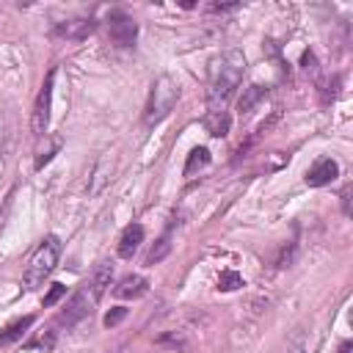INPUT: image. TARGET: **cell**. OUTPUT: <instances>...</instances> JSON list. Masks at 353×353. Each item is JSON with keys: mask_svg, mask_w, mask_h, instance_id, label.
Returning a JSON list of instances; mask_svg holds the SVG:
<instances>
[{"mask_svg": "<svg viewBox=\"0 0 353 353\" xmlns=\"http://www.w3.org/2000/svg\"><path fill=\"white\" fill-rule=\"evenodd\" d=\"M94 28H97L94 19H72V22H63L58 28V33L66 39H85L88 33H94Z\"/></svg>", "mask_w": 353, "mask_h": 353, "instance_id": "7c38bea8", "label": "cell"}, {"mask_svg": "<svg viewBox=\"0 0 353 353\" xmlns=\"http://www.w3.org/2000/svg\"><path fill=\"white\" fill-rule=\"evenodd\" d=\"M141 243H143V226H141V223H130V226L121 232V237H119V256L130 259V256L141 248Z\"/></svg>", "mask_w": 353, "mask_h": 353, "instance_id": "ba28073f", "label": "cell"}, {"mask_svg": "<svg viewBox=\"0 0 353 353\" xmlns=\"http://www.w3.org/2000/svg\"><path fill=\"white\" fill-rule=\"evenodd\" d=\"M339 176V165H336V160H331V157H320L309 171H306V185L309 188H320V185H328V182H334Z\"/></svg>", "mask_w": 353, "mask_h": 353, "instance_id": "8992f818", "label": "cell"}, {"mask_svg": "<svg viewBox=\"0 0 353 353\" xmlns=\"http://www.w3.org/2000/svg\"><path fill=\"white\" fill-rule=\"evenodd\" d=\"M63 295H66V287H63V284H52V287H50V292L44 295V306H55Z\"/></svg>", "mask_w": 353, "mask_h": 353, "instance_id": "ac0fdd59", "label": "cell"}, {"mask_svg": "<svg viewBox=\"0 0 353 353\" xmlns=\"http://www.w3.org/2000/svg\"><path fill=\"white\" fill-rule=\"evenodd\" d=\"M113 292L119 298H141L146 292V279L143 276H124Z\"/></svg>", "mask_w": 353, "mask_h": 353, "instance_id": "8fae6325", "label": "cell"}, {"mask_svg": "<svg viewBox=\"0 0 353 353\" xmlns=\"http://www.w3.org/2000/svg\"><path fill=\"white\" fill-rule=\"evenodd\" d=\"M245 72V58L240 50H226L210 61V77H207V99L212 110H223L229 97L237 91Z\"/></svg>", "mask_w": 353, "mask_h": 353, "instance_id": "6da1fadb", "label": "cell"}, {"mask_svg": "<svg viewBox=\"0 0 353 353\" xmlns=\"http://www.w3.org/2000/svg\"><path fill=\"white\" fill-rule=\"evenodd\" d=\"M30 325H33V317H30V314H28V317H22V320H17V323H11L8 328H3V331H0V345H8V342L22 339V334H25Z\"/></svg>", "mask_w": 353, "mask_h": 353, "instance_id": "4fadbf2b", "label": "cell"}, {"mask_svg": "<svg viewBox=\"0 0 353 353\" xmlns=\"http://www.w3.org/2000/svg\"><path fill=\"white\" fill-rule=\"evenodd\" d=\"M176 99H179V85H176V80L168 77V74L157 77L154 85H152V94H149V105H146V124L163 121V119L174 110Z\"/></svg>", "mask_w": 353, "mask_h": 353, "instance_id": "3957f363", "label": "cell"}, {"mask_svg": "<svg viewBox=\"0 0 353 353\" xmlns=\"http://www.w3.org/2000/svg\"><path fill=\"white\" fill-rule=\"evenodd\" d=\"M58 259H61V240H58V237H47V240L33 251V256H30V262H28V268H25V276H22L25 290L41 287L44 279L55 270Z\"/></svg>", "mask_w": 353, "mask_h": 353, "instance_id": "7a4b0ae2", "label": "cell"}, {"mask_svg": "<svg viewBox=\"0 0 353 353\" xmlns=\"http://www.w3.org/2000/svg\"><path fill=\"white\" fill-rule=\"evenodd\" d=\"M108 33L113 39V44L119 47H132L135 44V36H138V25L130 14L124 11H110L108 14Z\"/></svg>", "mask_w": 353, "mask_h": 353, "instance_id": "277c9868", "label": "cell"}, {"mask_svg": "<svg viewBox=\"0 0 353 353\" xmlns=\"http://www.w3.org/2000/svg\"><path fill=\"white\" fill-rule=\"evenodd\" d=\"M237 287H243V276H240V273H234V270L221 273V279H218V290L232 292V290H237Z\"/></svg>", "mask_w": 353, "mask_h": 353, "instance_id": "e0dca14e", "label": "cell"}, {"mask_svg": "<svg viewBox=\"0 0 353 353\" xmlns=\"http://www.w3.org/2000/svg\"><path fill=\"white\" fill-rule=\"evenodd\" d=\"M52 80H55V72H50V74H47V80H44V85H41V91H39V97H36V105H33V119H30V124H33V132H36L39 138L47 132V124H50Z\"/></svg>", "mask_w": 353, "mask_h": 353, "instance_id": "5b68a950", "label": "cell"}, {"mask_svg": "<svg viewBox=\"0 0 353 353\" xmlns=\"http://www.w3.org/2000/svg\"><path fill=\"white\" fill-rule=\"evenodd\" d=\"M110 279H113V265L108 262V259H102V262H97V268H94V273H91V295H94V301L97 298H102V292L110 287Z\"/></svg>", "mask_w": 353, "mask_h": 353, "instance_id": "9c48e42d", "label": "cell"}, {"mask_svg": "<svg viewBox=\"0 0 353 353\" xmlns=\"http://www.w3.org/2000/svg\"><path fill=\"white\" fill-rule=\"evenodd\" d=\"M262 97H265V88H262V85H248L245 94L240 97V113H248Z\"/></svg>", "mask_w": 353, "mask_h": 353, "instance_id": "2e32d148", "label": "cell"}, {"mask_svg": "<svg viewBox=\"0 0 353 353\" xmlns=\"http://www.w3.org/2000/svg\"><path fill=\"white\" fill-rule=\"evenodd\" d=\"M336 353H353V342H342Z\"/></svg>", "mask_w": 353, "mask_h": 353, "instance_id": "ffe728a7", "label": "cell"}, {"mask_svg": "<svg viewBox=\"0 0 353 353\" xmlns=\"http://www.w3.org/2000/svg\"><path fill=\"white\" fill-rule=\"evenodd\" d=\"M210 163V152L204 146H196L190 154H188V163H185V176H193L196 171H201L204 165Z\"/></svg>", "mask_w": 353, "mask_h": 353, "instance_id": "5bb4252c", "label": "cell"}, {"mask_svg": "<svg viewBox=\"0 0 353 353\" xmlns=\"http://www.w3.org/2000/svg\"><path fill=\"white\" fill-rule=\"evenodd\" d=\"M204 127H207L210 135L226 138V135H229V127H232V119H229L226 110H210V113L204 116Z\"/></svg>", "mask_w": 353, "mask_h": 353, "instance_id": "30bf717a", "label": "cell"}, {"mask_svg": "<svg viewBox=\"0 0 353 353\" xmlns=\"http://www.w3.org/2000/svg\"><path fill=\"white\" fill-rule=\"evenodd\" d=\"M124 317H127V309L116 306L113 312H108V314H105V325H116V323H121Z\"/></svg>", "mask_w": 353, "mask_h": 353, "instance_id": "d6986e66", "label": "cell"}, {"mask_svg": "<svg viewBox=\"0 0 353 353\" xmlns=\"http://www.w3.org/2000/svg\"><path fill=\"white\" fill-rule=\"evenodd\" d=\"M88 312H91V309H88L85 292H74V295L69 298V303L63 306V312L58 314V323H61V325H74V323L83 320Z\"/></svg>", "mask_w": 353, "mask_h": 353, "instance_id": "52a82bcc", "label": "cell"}, {"mask_svg": "<svg viewBox=\"0 0 353 353\" xmlns=\"http://www.w3.org/2000/svg\"><path fill=\"white\" fill-rule=\"evenodd\" d=\"M168 251H171V237L163 234V237L152 245V251L146 254V265H157V262H163V259L168 256Z\"/></svg>", "mask_w": 353, "mask_h": 353, "instance_id": "9a60e30c", "label": "cell"}]
</instances>
